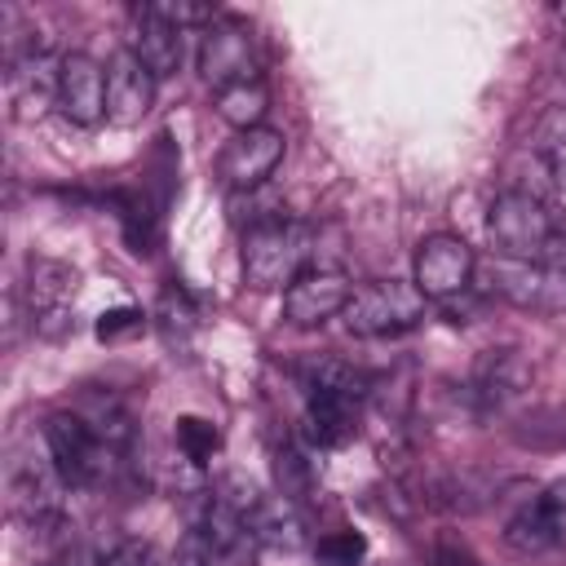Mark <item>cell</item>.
Segmentation results:
<instances>
[{
    "instance_id": "obj_4",
    "label": "cell",
    "mask_w": 566,
    "mask_h": 566,
    "mask_svg": "<svg viewBox=\"0 0 566 566\" xmlns=\"http://www.w3.org/2000/svg\"><path fill=\"white\" fill-rule=\"evenodd\" d=\"M340 318L354 336H398L424 318V296L416 283H398V279L367 283L349 296Z\"/></svg>"
},
{
    "instance_id": "obj_18",
    "label": "cell",
    "mask_w": 566,
    "mask_h": 566,
    "mask_svg": "<svg viewBox=\"0 0 566 566\" xmlns=\"http://www.w3.org/2000/svg\"><path fill=\"white\" fill-rule=\"evenodd\" d=\"M248 535L270 544V548H296L301 544V517L292 500H256V509L248 513Z\"/></svg>"
},
{
    "instance_id": "obj_26",
    "label": "cell",
    "mask_w": 566,
    "mask_h": 566,
    "mask_svg": "<svg viewBox=\"0 0 566 566\" xmlns=\"http://www.w3.org/2000/svg\"><path fill=\"white\" fill-rule=\"evenodd\" d=\"M221 553H217V544L199 531V526H190L186 535H181V544L172 548V566H212Z\"/></svg>"
},
{
    "instance_id": "obj_23",
    "label": "cell",
    "mask_w": 566,
    "mask_h": 566,
    "mask_svg": "<svg viewBox=\"0 0 566 566\" xmlns=\"http://www.w3.org/2000/svg\"><path fill=\"white\" fill-rule=\"evenodd\" d=\"M539 142H544V159H548L553 186H557V195L566 199V115H553V119H544V128H539Z\"/></svg>"
},
{
    "instance_id": "obj_13",
    "label": "cell",
    "mask_w": 566,
    "mask_h": 566,
    "mask_svg": "<svg viewBox=\"0 0 566 566\" xmlns=\"http://www.w3.org/2000/svg\"><path fill=\"white\" fill-rule=\"evenodd\" d=\"M57 71H62V57H53L49 49H22L18 57H9V102H13V115L18 119H40L49 106H57Z\"/></svg>"
},
{
    "instance_id": "obj_22",
    "label": "cell",
    "mask_w": 566,
    "mask_h": 566,
    "mask_svg": "<svg viewBox=\"0 0 566 566\" xmlns=\"http://www.w3.org/2000/svg\"><path fill=\"white\" fill-rule=\"evenodd\" d=\"M314 557H318V566H358V562L367 557V535L354 531V526L327 531V535L314 544Z\"/></svg>"
},
{
    "instance_id": "obj_9",
    "label": "cell",
    "mask_w": 566,
    "mask_h": 566,
    "mask_svg": "<svg viewBox=\"0 0 566 566\" xmlns=\"http://www.w3.org/2000/svg\"><path fill=\"white\" fill-rule=\"evenodd\" d=\"M535 380V367L531 358L517 349V345H500V349H486L478 363H473V376H469V398L482 416H500L509 407H517L526 398Z\"/></svg>"
},
{
    "instance_id": "obj_11",
    "label": "cell",
    "mask_w": 566,
    "mask_h": 566,
    "mask_svg": "<svg viewBox=\"0 0 566 566\" xmlns=\"http://www.w3.org/2000/svg\"><path fill=\"white\" fill-rule=\"evenodd\" d=\"M283 133L279 128H248V133H234L230 142H226V150H221V159H217V177L234 190V195H243V190H256V186H265L270 177H274V168L283 164Z\"/></svg>"
},
{
    "instance_id": "obj_27",
    "label": "cell",
    "mask_w": 566,
    "mask_h": 566,
    "mask_svg": "<svg viewBox=\"0 0 566 566\" xmlns=\"http://www.w3.org/2000/svg\"><path fill=\"white\" fill-rule=\"evenodd\" d=\"M142 323H146V314H142L137 305H115V310H106V314L97 318V336H102V340H119V336L142 332Z\"/></svg>"
},
{
    "instance_id": "obj_28",
    "label": "cell",
    "mask_w": 566,
    "mask_h": 566,
    "mask_svg": "<svg viewBox=\"0 0 566 566\" xmlns=\"http://www.w3.org/2000/svg\"><path fill=\"white\" fill-rule=\"evenodd\" d=\"M433 566H478V557H473V548L455 531H442L433 539Z\"/></svg>"
},
{
    "instance_id": "obj_10",
    "label": "cell",
    "mask_w": 566,
    "mask_h": 566,
    "mask_svg": "<svg viewBox=\"0 0 566 566\" xmlns=\"http://www.w3.org/2000/svg\"><path fill=\"white\" fill-rule=\"evenodd\" d=\"M504 544L517 557H539V553L566 544V478L548 482L539 495H531L504 522Z\"/></svg>"
},
{
    "instance_id": "obj_5",
    "label": "cell",
    "mask_w": 566,
    "mask_h": 566,
    "mask_svg": "<svg viewBox=\"0 0 566 566\" xmlns=\"http://www.w3.org/2000/svg\"><path fill=\"white\" fill-rule=\"evenodd\" d=\"M44 447H49V464L66 486L102 482L111 464V447L97 438V429L80 411H53L44 420Z\"/></svg>"
},
{
    "instance_id": "obj_16",
    "label": "cell",
    "mask_w": 566,
    "mask_h": 566,
    "mask_svg": "<svg viewBox=\"0 0 566 566\" xmlns=\"http://www.w3.org/2000/svg\"><path fill=\"white\" fill-rule=\"evenodd\" d=\"M363 398L345 389H305V438L314 447H340L358 433Z\"/></svg>"
},
{
    "instance_id": "obj_19",
    "label": "cell",
    "mask_w": 566,
    "mask_h": 566,
    "mask_svg": "<svg viewBox=\"0 0 566 566\" xmlns=\"http://www.w3.org/2000/svg\"><path fill=\"white\" fill-rule=\"evenodd\" d=\"M265 111H270V88H265V80H243V84H230V88L217 93V115H221L226 124H234L239 133L261 128Z\"/></svg>"
},
{
    "instance_id": "obj_8",
    "label": "cell",
    "mask_w": 566,
    "mask_h": 566,
    "mask_svg": "<svg viewBox=\"0 0 566 566\" xmlns=\"http://www.w3.org/2000/svg\"><path fill=\"white\" fill-rule=\"evenodd\" d=\"M478 256L460 234H429L416 248V287L424 301H455L473 287Z\"/></svg>"
},
{
    "instance_id": "obj_14",
    "label": "cell",
    "mask_w": 566,
    "mask_h": 566,
    "mask_svg": "<svg viewBox=\"0 0 566 566\" xmlns=\"http://www.w3.org/2000/svg\"><path fill=\"white\" fill-rule=\"evenodd\" d=\"M57 111L80 124L93 128L106 119V71L88 57V53H66L62 71H57Z\"/></svg>"
},
{
    "instance_id": "obj_21",
    "label": "cell",
    "mask_w": 566,
    "mask_h": 566,
    "mask_svg": "<svg viewBox=\"0 0 566 566\" xmlns=\"http://www.w3.org/2000/svg\"><path fill=\"white\" fill-rule=\"evenodd\" d=\"M172 438H177V451H181L190 464H208V460L221 451V433H217V424H208L203 416H181L177 429H172Z\"/></svg>"
},
{
    "instance_id": "obj_1",
    "label": "cell",
    "mask_w": 566,
    "mask_h": 566,
    "mask_svg": "<svg viewBox=\"0 0 566 566\" xmlns=\"http://www.w3.org/2000/svg\"><path fill=\"white\" fill-rule=\"evenodd\" d=\"M318 248H314V230L305 221H270L256 230H243V279L256 292H274V287H292L305 270H314Z\"/></svg>"
},
{
    "instance_id": "obj_3",
    "label": "cell",
    "mask_w": 566,
    "mask_h": 566,
    "mask_svg": "<svg viewBox=\"0 0 566 566\" xmlns=\"http://www.w3.org/2000/svg\"><path fill=\"white\" fill-rule=\"evenodd\" d=\"M199 75L203 84H212V93L243 84V80H261V44L252 22L234 18V13H217L203 31H199Z\"/></svg>"
},
{
    "instance_id": "obj_2",
    "label": "cell",
    "mask_w": 566,
    "mask_h": 566,
    "mask_svg": "<svg viewBox=\"0 0 566 566\" xmlns=\"http://www.w3.org/2000/svg\"><path fill=\"white\" fill-rule=\"evenodd\" d=\"M486 234L504 261H539L557 248V217L531 190H500L486 208Z\"/></svg>"
},
{
    "instance_id": "obj_29",
    "label": "cell",
    "mask_w": 566,
    "mask_h": 566,
    "mask_svg": "<svg viewBox=\"0 0 566 566\" xmlns=\"http://www.w3.org/2000/svg\"><path fill=\"white\" fill-rule=\"evenodd\" d=\"M562 66H566V57H562ZM562 75H566V71H562Z\"/></svg>"
},
{
    "instance_id": "obj_7",
    "label": "cell",
    "mask_w": 566,
    "mask_h": 566,
    "mask_svg": "<svg viewBox=\"0 0 566 566\" xmlns=\"http://www.w3.org/2000/svg\"><path fill=\"white\" fill-rule=\"evenodd\" d=\"M75 287H80V274L66 261H53V256H31L27 261L22 305H27V318L40 336L57 340V336L75 332V318H71Z\"/></svg>"
},
{
    "instance_id": "obj_15",
    "label": "cell",
    "mask_w": 566,
    "mask_h": 566,
    "mask_svg": "<svg viewBox=\"0 0 566 566\" xmlns=\"http://www.w3.org/2000/svg\"><path fill=\"white\" fill-rule=\"evenodd\" d=\"M150 102H155V75L128 49H119L106 66V119L119 128L142 124Z\"/></svg>"
},
{
    "instance_id": "obj_12",
    "label": "cell",
    "mask_w": 566,
    "mask_h": 566,
    "mask_svg": "<svg viewBox=\"0 0 566 566\" xmlns=\"http://www.w3.org/2000/svg\"><path fill=\"white\" fill-rule=\"evenodd\" d=\"M354 296V283L345 279V270L336 265H314L305 270L287 292H283V318L292 327H323L327 318L345 314Z\"/></svg>"
},
{
    "instance_id": "obj_24",
    "label": "cell",
    "mask_w": 566,
    "mask_h": 566,
    "mask_svg": "<svg viewBox=\"0 0 566 566\" xmlns=\"http://www.w3.org/2000/svg\"><path fill=\"white\" fill-rule=\"evenodd\" d=\"M155 318H159L164 336H177V327H181V332H190V327H195V305H190V296H186L181 287H168V292L159 296Z\"/></svg>"
},
{
    "instance_id": "obj_25",
    "label": "cell",
    "mask_w": 566,
    "mask_h": 566,
    "mask_svg": "<svg viewBox=\"0 0 566 566\" xmlns=\"http://www.w3.org/2000/svg\"><path fill=\"white\" fill-rule=\"evenodd\" d=\"M93 566H159V553L146 539H115L106 553H97Z\"/></svg>"
},
{
    "instance_id": "obj_20",
    "label": "cell",
    "mask_w": 566,
    "mask_h": 566,
    "mask_svg": "<svg viewBox=\"0 0 566 566\" xmlns=\"http://www.w3.org/2000/svg\"><path fill=\"white\" fill-rule=\"evenodd\" d=\"M274 482H279V495L292 504H301L314 491V464L305 460V451L296 442H283L274 451Z\"/></svg>"
},
{
    "instance_id": "obj_30",
    "label": "cell",
    "mask_w": 566,
    "mask_h": 566,
    "mask_svg": "<svg viewBox=\"0 0 566 566\" xmlns=\"http://www.w3.org/2000/svg\"><path fill=\"white\" fill-rule=\"evenodd\" d=\"M562 18H566V9H562Z\"/></svg>"
},
{
    "instance_id": "obj_17",
    "label": "cell",
    "mask_w": 566,
    "mask_h": 566,
    "mask_svg": "<svg viewBox=\"0 0 566 566\" xmlns=\"http://www.w3.org/2000/svg\"><path fill=\"white\" fill-rule=\"evenodd\" d=\"M128 53H133L155 80H164V75H172V71L181 66V31H177L172 22H164V18H155V13L142 4V9H133Z\"/></svg>"
},
{
    "instance_id": "obj_6",
    "label": "cell",
    "mask_w": 566,
    "mask_h": 566,
    "mask_svg": "<svg viewBox=\"0 0 566 566\" xmlns=\"http://www.w3.org/2000/svg\"><path fill=\"white\" fill-rule=\"evenodd\" d=\"M491 287L535 314H566V248L557 243L548 256L539 261H495L491 270Z\"/></svg>"
}]
</instances>
